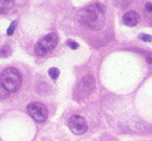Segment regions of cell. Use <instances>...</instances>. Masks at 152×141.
<instances>
[{
    "label": "cell",
    "instance_id": "7c38bea8",
    "mask_svg": "<svg viewBox=\"0 0 152 141\" xmlns=\"http://www.w3.org/2000/svg\"><path fill=\"white\" fill-rule=\"evenodd\" d=\"M9 95V92L1 86V83H0V99H4V98H6Z\"/></svg>",
    "mask_w": 152,
    "mask_h": 141
},
{
    "label": "cell",
    "instance_id": "ba28073f",
    "mask_svg": "<svg viewBox=\"0 0 152 141\" xmlns=\"http://www.w3.org/2000/svg\"><path fill=\"white\" fill-rule=\"evenodd\" d=\"M15 6L12 0H0V13H7Z\"/></svg>",
    "mask_w": 152,
    "mask_h": 141
},
{
    "label": "cell",
    "instance_id": "30bf717a",
    "mask_svg": "<svg viewBox=\"0 0 152 141\" xmlns=\"http://www.w3.org/2000/svg\"><path fill=\"white\" fill-rule=\"evenodd\" d=\"M11 54V48L10 46H5L3 47L1 50H0V57H7Z\"/></svg>",
    "mask_w": 152,
    "mask_h": 141
},
{
    "label": "cell",
    "instance_id": "5bb4252c",
    "mask_svg": "<svg viewBox=\"0 0 152 141\" xmlns=\"http://www.w3.org/2000/svg\"><path fill=\"white\" fill-rule=\"evenodd\" d=\"M66 44H68V46H69L70 48H72V50H77V48H79V44L75 42V41H72V40H69Z\"/></svg>",
    "mask_w": 152,
    "mask_h": 141
},
{
    "label": "cell",
    "instance_id": "5b68a950",
    "mask_svg": "<svg viewBox=\"0 0 152 141\" xmlns=\"http://www.w3.org/2000/svg\"><path fill=\"white\" fill-rule=\"evenodd\" d=\"M27 111H28L29 116L39 123L45 122L47 116H48V111H47L46 106L41 103H37V102L29 104L28 107H27Z\"/></svg>",
    "mask_w": 152,
    "mask_h": 141
},
{
    "label": "cell",
    "instance_id": "9c48e42d",
    "mask_svg": "<svg viewBox=\"0 0 152 141\" xmlns=\"http://www.w3.org/2000/svg\"><path fill=\"white\" fill-rule=\"evenodd\" d=\"M48 75H50V77L52 80H57V78H58V76H59V70L57 68H51L48 70Z\"/></svg>",
    "mask_w": 152,
    "mask_h": 141
},
{
    "label": "cell",
    "instance_id": "6da1fadb",
    "mask_svg": "<svg viewBox=\"0 0 152 141\" xmlns=\"http://www.w3.org/2000/svg\"><path fill=\"white\" fill-rule=\"evenodd\" d=\"M77 17L82 26L92 30L102 29L105 23V13H104L102 5L99 4H91L83 7L79 12Z\"/></svg>",
    "mask_w": 152,
    "mask_h": 141
},
{
    "label": "cell",
    "instance_id": "8992f818",
    "mask_svg": "<svg viewBox=\"0 0 152 141\" xmlns=\"http://www.w3.org/2000/svg\"><path fill=\"white\" fill-rule=\"evenodd\" d=\"M69 128L74 134L81 135L87 130V122L82 116L75 115L69 119Z\"/></svg>",
    "mask_w": 152,
    "mask_h": 141
},
{
    "label": "cell",
    "instance_id": "8fae6325",
    "mask_svg": "<svg viewBox=\"0 0 152 141\" xmlns=\"http://www.w3.org/2000/svg\"><path fill=\"white\" fill-rule=\"evenodd\" d=\"M139 37H140V40H142V41H145V42H151L152 41V36L148 35V34H140Z\"/></svg>",
    "mask_w": 152,
    "mask_h": 141
},
{
    "label": "cell",
    "instance_id": "52a82bcc",
    "mask_svg": "<svg viewBox=\"0 0 152 141\" xmlns=\"http://www.w3.org/2000/svg\"><path fill=\"white\" fill-rule=\"evenodd\" d=\"M122 22L128 27H134L140 22V16L135 11H129V12L123 15Z\"/></svg>",
    "mask_w": 152,
    "mask_h": 141
},
{
    "label": "cell",
    "instance_id": "3957f363",
    "mask_svg": "<svg viewBox=\"0 0 152 141\" xmlns=\"http://www.w3.org/2000/svg\"><path fill=\"white\" fill-rule=\"evenodd\" d=\"M57 44H58V35H57L56 33H50L47 35H45L44 37H41L39 41L36 42L35 45V53L37 56H46L47 53H50L56 46Z\"/></svg>",
    "mask_w": 152,
    "mask_h": 141
},
{
    "label": "cell",
    "instance_id": "9a60e30c",
    "mask_svg": "<svg viewBox=\"0 0 152 141\" xmlns=\"http://www.w3.org/2000/svg\"><path fill=\"white\" fill-rule=\"evenodd\" d=\"M146 10L152 13V4H147V5H146Z\"/></svg>",
    "mask_w": 152,
    "mask_h": 141
},
{
    "label": "cell",
    "instance_id": "7a4b0ae2",
    "mask_svg": "<svg viewBox=\"0 0 152 141\" xmlns=\"http://www.w3.org/2000/svg\"><path fill=\"white\" fill-rule=\"evenodd\" d=\"M0 83L9 92H17L22 85V76L17 69L7 68L0 74Z\"/></svg>",
    "mask_w": 152,
    "mask_h": 141
},
{
    "label": "cell",
    "instance_id": "4fadbf2b",
    "mask_svg": "<svg viewBox=\"0 0 152 141\" xmlns=\"http://www.w3.org/2000/svg\"><path fill=\"white\" fill-rule=\"evenodd\" d=\"M16 26H17V22L13 21V22L11 23V26L9 27V29H7V35H12V34H13V31H15V29H16Z\"/></svg>",
    "mask_w": 152,
    "mask_h": 141
},
{
    "label": "cell",
    "instance_id": "277c9868",
    "mask_svg": "<svg viewBox=\"0 0 152 141\" xmlns=\"http://www.w3.org/2000/svg\"><path fill=\"white\" fill-rule=\"evenodd\" d=\"M93 89H94V78H93V76L88 75V76L83 77L77 83V86H76V88L74 91V96L77 100L83 99V98L88 96Z\"/></svg>",
    "mask_w": 152,
    "mask_h": 141
},
{
    "label": "cell",
    "instance_id": "2e32d148",
    "mask_svg": "<svg viewBox=\"0 0 152 141\" xmlns=\"http://www.w3.org/2000/svg\"><path fill=\"white\" fill-rule=\"evenodd\" d=\"M147 63L152 64V54H147Z\"/></svg>",
    "mask_w": 152,
    "mask_h": 141
}]
</instances>
